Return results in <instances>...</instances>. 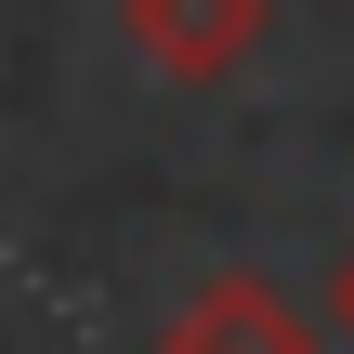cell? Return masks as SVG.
<instances>
[{
    "mask_svg": "<svg viewBox=\"0 0 354 354\" xmlns=\"http://www.w3.org/2000/svg\"><path fill=\"white\" fill-rule=\"evenodd\" d=\"M250 39H263V0H131V53H145L158 79H184V92L236 79Z\"/></svg>",
    "mask_w": 354,
    "mask_h": 354,
    "instance_id": "cell-1",
    "label": "cell"
},
{
    "mask_svg": "<svg viewBox=\"0 0 354 354\" xmlns=\"http://www.w3.org/2000/svg\"><path fill=\"white\" fill-rule=\"evenodd\" d=\"M158 354H315V328L289 315L276 276H210V289L158 328Z\"/></svg>",
    "mask_w": 354,
    "mask_h": 354,
    "instance_id": "cell-2",
    "label": "cell"
},
{
    "mask_svg": "<svg viewBox=\"0 0 354 354\" xmlns=\"http://www.w3.org/2000/svg\"><path fill=\"white\" fill-rule=\"evenodd\" d=\"M328 315H342V342H354V263H342V276H328Z\"/></svg>",
    "mask_w": 354,
    "mask_h": 354,
    "instance_id": "cell-3",
    "label": "cell"
}]
</instances>
